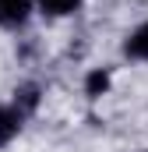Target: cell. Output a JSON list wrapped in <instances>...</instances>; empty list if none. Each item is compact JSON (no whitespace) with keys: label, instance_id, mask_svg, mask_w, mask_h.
Segmentation results:
<instances>
[{"label":"cell","instance_id":"1","mask_svg":"<svg viewBox=\"0 0 148 152\" xmlns=\"http://www.w3.org/2000/svg\"><path fill=\"white\" fill-rule=\"evenodd\" d=\"M32 14V0H0V28H21Z\"/></svg>","mask_w":148,"mask_h":152},{"label":"cell","instance_id":"2","mask_svg":"<svg viewBox=\"0 0 148 152\" xmlns=\"http://www.w3.org/2000/svg\"><path fill=\"white\" fill-rule=\"evenodd\" d=\"M36 106H39V85H36V81L18 85V88H14V110H18L21 117H28Z\"/></svg>","mask_w":148,"mask_h":152},{"label":"cell","instance_id":"3","mask_svg":"<svg viewBox=\"0 0 148 152\" xmlns=\"http://www.w3.org/2000/svg\"><path fill=\"white\" fill-rule=\"evenodd\" d=\"M123 53H127V57H134V60H148V21H145V25H138V28L127 36Z\"/></svg>","mask_w":148,"mask_h":152},{"label":"cell","instance_id":"4","mask_svg":"<svg viewBox=\"0 0 148 152\" xmlns=\"http://www.w3.org/2000/svg\"><path fill=\"white\" fill-rule=\"evenodd\" d=\"M21 120H25V117L18 113L14 106H0V149H4L18 131H21Z\"/></svg>","mask_w":148,"mask_h":152},{"label":"cell","instance_id":"5","mask_svg":"<svg viewBox=\"0 0 148 152\" xmlns=\"http://www.w3.org/2000/svg\"><path fill=\"white\" fill-rule=\"evenodd\" d=\"M106 92H110V71L95 67L92 75L85 78V96H88V99H99V96H106Z\"/></svg>","mask_w":148,"mask_h":152},{"label":"cell","instance_id":"6","mask_svg":"<svg viewBox=\"0 0 148 152\" xmlns=\"http://www.w3.org/2000/svg\"><path fill=\"white\" fill-rule=\"evenodd\" d=\"M81 7V0H39V11L49 14V18H67Z\"/></svg>","mask_w":148,"mask_h":152}]
</instances>
